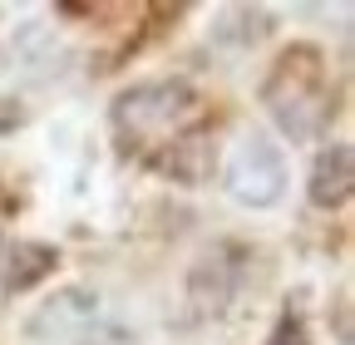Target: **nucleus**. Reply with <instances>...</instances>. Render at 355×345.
I'll return each instance as SVG.
<instances>
[{"instance_id": "f257e3e1", "label": "nucleus", "mask_w": 355, "mask_h": 345, "mask_svg": "<svg viewBox=\"0 0 355 345\" xmlns=\"http://www.w3.org/2000/svg\"><path fill=\"white\" fill-rule=\"evenodd\" d=\"M261 104L272 123L291 143H311L331 123V84H326V55L316 45H291L277 55L272 74L261 79Z\"/></svg>"}, {"instance_id": "f03ea898", "label": "nucleus", "mask_w": 355, "mask_h": 345, "mask_svg": "<svg viewBox=\"0 0 355 345\" xmlns=\"http://www.w3.org/2000/svg\"><path fill=\"white\" fill-rule=\"evenodd\" d=\"M198 109H202V99L188 79H144V84H128L114 99L109 123L128 153H144V148H163L168 139L198 128Z\"/></svg>"}, {"instance_id": "7ed1b4c3", "label": "nucleus", "mask_w": 355, "mask_h": 345, "mask_svg": "<svg viewBox=\"0 0 355 345\" xmlns=\"http://www.w3.org/2000/svg\"><path fill=\"white\" fill-rule=\"evenodd\" d=\"M227 193L232 202L252 207V212H266L286 197V153L282 143H272L266 134H242L232 158H227Z\"/></svg>"}, {"instance_id": "20e7f679", "label": "nucleus", "mask_w": 355, "mask_h": 345, "mask_svg": "<svg viewBox=\"0 0 355 345\" xmlns=\"http://www.w3.org/2000/svg\"><path fill=\"white\" fill-rule=\"evenodd\" d=\"M153 168L163 172V178L183 183V188H202V183H212V172H217V139L207 134V128H188V134L168 139L153 153Z\"/></svg>"}, {"instance_id": "39448f33", "label": "nucleus", "mask_w": 355, "mask_h": 345, "mask_svg": "<svg viewBox=\"0 0 355 345\" xmlns=\"http://www.w3.org/2000/svg\"><path fill=\"white\" fill-rule=\"evenodd\" d=\"M355 193V148L350 143H326L316 153V163H311L306 172V197L311 207H321V212H336L345 207Z\"/></svg>"}, {"instance_id": "423d86ee", "label": "nucleus", "mask_w": 355, "mask_h": 345, "mask_svg": "<svg viewBox=\"0 0 355 345\" xmlns=\"http://www.w3.org/2000/svg\"><path fill=\"white\" fill-rule=\"evenodd\" d=\"M60 60H64V50H60L55 30L44 20H25L15 30V39H10V69L20 64L35 79H50V74H60Z\"/></svg>"}, {"instance_id": "0eeeda50", "label": "nucleus", "mask_w": 355, "mask_h": 345, "mask_svg": "<svg viewBox=\"0 0 355 345\" xmlns=\"http://www.w3.org/2000/svg\"><path fill=\"white\" fill-rule=\"evenodd\" d=\"M232 281H237V267H232L222 251L198 256L193 272H188V296H193V306H198L202 316H217V311L232 301Z\"/></svg>"}, {"instance_id": "6e6552de", "label": "nucleus", "mask_w": 355, "mask_h": 345, "mask_svg": "<svg viewBox=\"0 0 355 345\" xmlns=\"http://www.w3.org/2000/svg\"><path fill=\"white\" fill-rule=\"evenodd\" d=\"M55 267H60V251L50 242H10V262H6L0 291H6V296H25L44 276H55Z\"/></svg>"}, {"instance_id": "1a4fd4ad", "label": "nucleus", "mask_w": 355, "mask_h": 345, "mask_svg": "<svg viewBox=\"0 0 355 345\" xmlns=\"http://www.w3.org/2000/svg\"><path fill=\"white\" fill-rule=\"evenodd\" d=\"M99 316V296L94 291H84V286H69V291H60L50 306H44L35 321H30V335H64V330H74V326H89Z\"/></svg>"}, {"instance_id": "9d476101", "label": "nucleus", "mask_w": 355, "mask_h": 345, "mask_svg": "<svg viewBox=\"0 0 355 345\" xmlns=\"http://www.w3.org/2000/svg\"><path fill=\"white\" fill-rule=\"evenodd\" d=\"M272 30L277 25H272V15H266L261 6H227L212 20V39L217 45H232V50H257Z\"/></svg>"}, {"instance_id": "9b49d317", "label": "nucleus", "mask_w": 355, "mask_h": 345, "mask_svg": "<svg viewBox=\"0 0 355 345\" xmlns=\"http://www.w3.org/2000/svg\"><path fill=\"white\" fill-rule=\"evenodd\" d=\"M266 345H311V340H306V321H301L296 311H286V316L272 326V340H266Z\"/></svg>"}, {"instance_id": "f8f14e48", "label": "nucleus", "mask_w": 355, "mask_h": 345, "mask_svg": "<svg viewBox=\"0 0 355 345\" xmlns=\"http://www.w3.org/2000/svg\"><path fill=\"white\" fill-rule=\"evenodd\" d=\"M20 123H25V109H20L15 99H0V139H6V134H15Z\"/></svg>"}, {"instance_id": "ddd939ff", "label": "nucleus", "mask_w": 355, "mask_h": 345, "mask_svg": "<svg viewBox=\"0 0 355 345\" xmlns=\"http://www.w3.org/2000/svg\"><path fill=\"white\" fill-rule=\"evenodd\" d=\"M6 262H10V237L0 232V281H6Z\"/></svg>"}, {"instance_id": "4468645a", "label": "nucleus", "mask_w": 355, "mask_h": 345, "mask_svg": "<svg viewBox=\"0 0 355 345\" xmlns=\"http://www.w3.org/2000/svg\"><path fill=\"white\" fill-rule=\"evenodd\" d=\"M0 207H6V197H0Z\"/></svg>"}]
</instances>
